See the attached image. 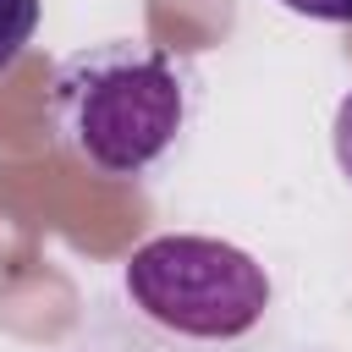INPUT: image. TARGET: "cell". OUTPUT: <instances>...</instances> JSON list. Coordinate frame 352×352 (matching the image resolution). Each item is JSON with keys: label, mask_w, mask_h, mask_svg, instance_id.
Masks as SVG:
<instances>
[{"label": "cell", "mask_w": 352, "mask_h": 352, "mask_svg": "<svg viewBox=\"0 0 352 352\" xmlns=\"http://www.w3.org/2000/svg\"><path fill=\"white\" fill-rule=\"evenodd\" d=\"M38 28V0H0V72L33 44Z\"/></svg>", "instance_id": "obj_3"}, {"label": "cell", "mask_w": 352, "mask_h": 352, "mask_svg": "<svg viewBox=\"0 0 352 352\" xmlns=\"http://www.w3.org/2000/svg\"><path fill=\"white\" fill-rule=\"evenodd\" d=\"M187 82L165 50L99 44L55 72V126L104 176L148 170L182 132Z\"/></svg>", "instance_id": "obj_1"}, {"label": "cell", "mask_w": 352, "mask_h": 352, "mask_svg": "<svg viewBox=\"0 0 352 352\" xmlns=\"http://www.w3.org/2000/svg\"><path fill=\"white\" fill-rule=\"evenodd\" d=\"M336 160H341V176L352 182V94L336 110Z\"/></svg>", "instance_id": "obj_5"}, {"label": "cell", "mask_w": 352, "mask_h": 352, "mask_svg": "<svg viewBox=\"0 0 352 352\" xmlns=\"http://www.w3.org/2000/svg\"><path fill=\"white\" fill-rule=\"evenodd\" d=\"M132 302L198 341H231L248 336L270 308V275L253 253L220 242V236H154L126 264Z\"/></svg>", "instance_id": "obj_2"}, {"label": "cell", "mask_w": 352, "mask_h": 352, "mask_svg": "<svg viewBox=\"0 0 352 352\" xmlns=\"http://www.w3.org/2000/svg\"><path fill=\"white\" fill-rule=\"evenodd\" d=\"M280 6H292L314 22H352V0H280Z\"/></svg>", "instance_id": "obj_4"}]
</instances>
